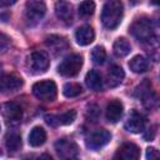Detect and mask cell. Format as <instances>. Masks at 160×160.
I'll list each match as a JSON object with an SVG mask.
<instances>
[{
  "instance_id": "cell-25",
  "label": "cell",
  "mask_w": 160,
  "mask_h": 160,
  "mask_svg": "<svg viewBox=\"0 0 160 160\" xmlns=\"http://www.w3.org/2000/svg\"><path fill=\"white\" fill-rule=\"evenodd\" d=\"M91 59H92V61H94L95 64H98V65L104 64V61H105V59H106V51H105V49H104L102 46H100V45L95 46V48L92 49V51H91Z\"/></svg>"
},
{
  "instance_id": "cell-16",
  "label": "cell",
  "mask_w": 160,
  "mask_h": 160,
  "mask_svg": "<svg viewBox=\"0 0 160 160\" xmlns=\"http://www.w3.org/2000/svg\"><path fill=\"white\" fill-rule=\"evenodd\" d=\"M45 44L50 49V51H52L55 55L62 52L68 48L66 39L62 38V36H59V35H50V36H48L45 39Z\"/></svg>"
},
{
  "instance_id": "cell-9",
  "label": "cell",
  "mask_w": 160,
  "mask_h": 160,
  "mask_svg": "<svg viewBox=\"0 0 160 160\" xmlns=\"http://www.w3.org/2000/svg\"><path fill=\"white\" fill-rule=\"evenodd\" d=\"M110 139H111V134L108 130L99 129L89 135V138L86 139V146L91 150H98L105 146L110 141Z\"/></svg>"
},
{
  "instance_id": "cell-27",
  "label": "cell",
  "mask_w": 160,
  "mask_h": 160,
  "mask_svg": "<svg viewBox=\"0 0 160 160\" xmlns=\"http://www.w3.org/2000/svg\"><path fill=\"white\" fill-rule=\"evenodd\" d=\"M145 156H146V160H160L159 151L155 148H148L146 152H145Z\"/></svg>"
},
{
  "instance_id": "cell-8",
  "label": "cell",
  "mask_w": 160,
  "mask_h": 160,
  "mask_svg": "<svg viewBox=\"0 0 160 160\" xmlns=\"http://www.w3.org/2000/svg\"><path fill=\"white\" fill-rule=\"evenodd\" d=\"M1 112H2V116L6 120V122L10 124V125L19 124L21 118H22V111H21L20 105L16 104V102H12V101L2 104Z\"/></svg>"
},
{
  "instance_id": "cell-5",
  "label": "cell",
  "mask_w": 160,
  "mask_h": 160,
  "mask_svg": "<svg viewBox=\"0 0 160 160\" xmlns=\"http://www.w3.org/2000/svg\"><path fill=\"white\" fill-rule=\"evenodd\" d=\"M46 12V5L42 1H36V0H30L26 2L25 6V16L28 20V24L34 26L36 25L42 16Z\"/></svg>"
},
{
  "instance_id": "cell-14",
  "label": "cell",
  "mask_w": 160,
  "mask_h": 160,
  "mask_svg": "<svg viewBox=\"0 0 160 160\" xmlns=\"http://www.w3.org/2000/svg\"><path fill=\"white\" fill-rule=\"evenodd\" d=\"M75 39L80 46L90 45L95 39V31L90 25L80 26L75 32Z\"/></svg>"
},
{
  "instance_id": "cell-21",
  "label": "cell",
  "mask_w": 160,
  "mask_h": 160,
  "mask_svg": "<svg viewBox=\"0 0 160 160\" xmlns=\"http://www.w3.org/2000/svg\"><path fill=\"white\" fill-rule=\"evenodd\" d=\"M124 76H125V74H124L122 68L119 65H112L109 70V74H108V82L111 88H114L122 81Z\"/></svg>"
},
{
  "instance_id": "cell-31",
  "label": "cell",
  "mask_w": 160,
  "mask_h": 160,
  "mask_svg": "<svg viewBox=\"0 0 160 160\" xmlns=\"http://www.w3.org/2000/svg\"><path fill=\"white\" fill-rule=\"evenodd\" d=\"M0 155H1V149H0Z\"/></svg>"
},
{
  "instance_id": "cell-11",
  "label": "cell",
  "mask_w": 160,
  "mask_h": 160,
  "mask_svg": "<svg viewBox=\"0 0 160 160\" xmlns=\"http://www.w3.org/2000/svg\"><path fill=\"white\" fill-rule=\"evenodd\" d=\"M140 149L132 142H124L116 151V160H139Z\"/></svg>"
},
{
  "instance_id": "cell-12",
  "label": "cell",
  "mask_w": 160,
  "mask_h": 160,
  "mask_svg": "<svg viewBox=\"0 0 160 160\" xmlns=\"http://www.w3.org/2000/svg\"><path fill=\"white\" fill-rule=\"evenodd\" d=\"M144 126H145V119L138 111H132L125 122V129L134 134L141 132L144 130Z\"/></svg>"
},
{
  "instance_id": "cell-13",
  "label": "cell",
  "mask_w": 160,
  "mask_h": 160,
  "mask_svg": "<svg viewBox=\"0 0 160 160\" xmlns=\"http://www.w3.org/2000/svg\"><path fill=\"white\" fill-rule=\"evenodd\" d=\"M55 14L66 25H70L72 22V6L70 2L58 1L55 4Z\"/></svg>"
},
{
  "instance_id": "cell-2",
  "label": "cell",
  "mask_w": 160,
  "mask_h": 160,
  "mask_svg": "<svg viewBox=\"0 0 160 160\" xmlns=\"http://www.w3.org/2000/svg\"><path fill=\"white\" fill-rule=\"evenodd\" d=\"M130 32L139 41L146 42V41L152 40L154 34H155V26H154V22L151 19H149L146 16H141L131 24Z\"/></svg>"
},
{
  "instance_id": "cell-20",
  "label": "cell",
  "mask_w": 160,
  "mask_h": 160,
  "mask_svg": "<svg viewBox=\"0 0 160 160\" xmlns=\"http://www.w3.org/2000/svg\"><path fill=\"white\" fill-rule=\"evenodd\" d=\"M129 68H130V70L132 72L141 74V72H145L148 70L149 62L142 55H136L129 61Z\"/></svg>"
},
{
  "instance_id": "cell-17",
  "label": "cell",
  "mask_w": 160,
  "mask_h": 160,
  "mask_svg": "<svg viewBox=\"0 0 160 160\" xmlns=\"http://www.w3.org/2000/svg\"><path fill=\"white\" fill-rule=\"evenodd\" d=\"M46 141V132L42 128L35 126L29 134V144L32 148H39Z\"/></svg>"
},
{
  "instance_id": "cell-7",
  "label": "cell",
  "mask_w": 160,
  "mask_h": 160,
  "mask_svg": "<svg viewBox=\"0 0 160 160\" xmlns=\"http://www.w3.org/2000/svg\"><path fill=\"white\" fill-rule=\"evenodd\" d=\"M49 58L42 51H34L28 58V68L32 74H42L49 68Z\"/></svg>"
},
{
  "instance_id": "cell-19",
  "label": "cell",
  "mask_w": 160,
  "mask_h": 160,
  "mask_svg": "<svg viewBox=\"0 0 160 160\" xmlns=\"http://www.w3.org/2000/svg\"><path fill=\"white\" fill-rule=\"evenodd\" d=\"M85 82L88 85L89 89L91 90H95V91H99L102 89V79H101V75L96 71V70H90L86 76H85Z\"/></svg>"
},
{
  "instance_id": "cell-23",
  "label": "cell",
  "mask_w": 160,
  "mask_h": 160,
  "mask_svg": "<svg viewBox=\"0 0 160 160\" xmlns=\"http://www.w3.org/2000/svg\"><path fill=\"white\" fill-rule=\"evenodd\" d=\"M82 92L81 85L78 82H66L62 88V94L66 98H76Z\"/></svg>"
},
{
  "instance_id": "cell-26",
  "label": "cell",
  "mask_w": 160,
  "mask_h": 160,
  "mask_svg": "<svg viewBox=\"0 0 160 160\" xmlns=\"http://www.w3.org/2000/svg\"><path fill=\"white\" fill-rule=\"evenodd\" d=\"M95 4L92 1H82L79 5V15L81 18H88L94 14Z\"/></svg>"
},
{
  "instance_id": "cell-18",
  "label": "cell",
  "mask_w": 160,
  "mask_h": 160,
  "mask_svg": "<svg viewBox=\"0 0 160 160\" xmlns=\"http://www.w3.org/2000/svg\"><path fill=\"white\" fill-rule=\"evenodd\" d=\"M112 51L118 58H125L131 51V45L125 38H119L112 45Z\"/></svg>"
},
{
  "instance_id": "cell-22",
  "label": "cell",
  "mask_w": 160,
  "mask_h": 160,
  "mask_svg": "<svg viewBox=\"0 0 160 160\" xmlns=\"http://www.w3.org/2000/svg\"><path fill=\"white\" fill-rule=\"evenodd\" d=\"M5 145H6V149L11 152H15L20 149L21 146V138L18 132H9L6 136H5Z\"/></svg>"
},
{
  "instance_id": "cell-24",
  "label": "cell",
  "mask_w": 160,
  "mask_h": 160,
  "mask_svg": "<svg viewBox=\"0 0 160 160\" xmlns=\"http://www.w3.org/2000/svg\"><path fill=\"white\" fill-rule=\"evenodd\" d=\"M55 119H56L58 125H69V124L74 122V120L76 119V111L68 110V111L62 112L61 115H55Z\"/></svg>"
},
{
  "instance_id": "cell-30",
  "label": "cell",
  "mask_w": 160,
  "mask_h": 160,
  "mask_svg": "<svg viewBox=\"0 0 160 160\" xmlns=\"http://www.w3.org/2000/svg\"><path fill=\"white\" fill-rule=\"evenodd\" d=\"M36 160H54L49 154H42V155H40Z\"/></svg>"
},
{
  "instance_id": "cell-3",
  "label": "cell",
  "mask_w": 160,
  "mask_h": 160,
  "mask_svg": "<svg viewBox=\"0 0 160 160\" xmlns=\"http://www.w3.org/2000/svg\"><path fill=\"white\" fill-rule=\"evenodd\" d=\"M82 66V56L79 54H71L66 56L58 66V71L60 75L66 78L76 76Z\"/></svg>"
},
{
  "instance_id": "cell-4",
  "label": "cell",
  "mask_w": 160,
  "mask_h": 160,
  "mask_svg": "<svg viewBox=\"0 0 160 160\" xmlns=\"http://www.w3.org/2000/svg\"><path fill=\"white\" fill-rule=\"evenodd\" d=\"M32 92L41 101H54L58 95V88L52 80H41L32 85Z\"/></svg>"
},
{
  "instance_id": "cell-6",
  "label": "cell",
  "mask_w": 160,
  "mask_h": 160,
  "mask_svg": "<svg viewBox=\"0 0 160 160\" xmlns=\"http://www.w3.org/2000/svg\"><path fill=\"white\" fill-rule=\"evenodd\" d=\"M55 150L61 160H76L79 148L75 141L70 139H60L55 142Z\"/></svg>"
},
{
  "instance_id": "cell-1",
  "label": "cell",
  "mask_w": 160,
  "mask_h": 160,
  "mask_svg": "<svg viewBox=\"0 0 160 160\" xmlns=\"http://www.w3.org/2000/svg\"><path fill=\"white\" fill-rule=\"evenodd\" d=\"M122 15H124V8L121 1L110 0L105 2V5L102 6L101 22L106 29H110V30L116 29L122 20Z\"/></svg>"
},
{
  "instance_id": "cell-29",
  "label": "cell",
  "mask_w": 160,
  "mask_h": 160,
  "mask_svg": "<svg viewBox=\"0 0 160 160\" xmlns=\"http://www.w3.org/2000/svg\"><path fill=\"white\" fill-rule=\"evenodd\" d=\"M15 2H16L15 0H0V8L10 6V5H14Z\"/></svg>"
},
{
  "instance_id": "cell-10",
  "label": "cell",
  "mask_w": 160,
  "mask_h": 160,
  "mask_svg": "<svg viewBox=\"0 0 160 160\" xmlns=\"http://www.w3.org/2000/svg\"><path fill=\"white\" fill-rule=\"evenodd\" d=\"M24 81L20 76L15 74H5L0 76V91L1 92H10L20 89Z\"/></svg>"
},
{
  "instance_id": "cell-28",
  "label": "cell",
  "mask_w": 160,
  "mask_h": 160,
  "mask_svg": "<svg viewBox=\"0 0 160 160\" xmlns=\"http://www.w3.org/2000/svg\"><path fill=\"white\" fill-rule=\"evenodd\" d=\"M9 44H10L9 36L6 34H4V32L0 31V52L5 51L8 49V46H9Z\"/></svg>"
},
{
  "instance_id": "cell-15",
  "label": "cell",
  "mask_w": 160,
  "mask_h": 160,
  "mask_svg": "<svg viewBox=\"0 0 160 160\" xmlns=\"http://www.w3.org/2000/svg\"><path fill=\"white\" fill-rule=\"evenodd\" d=\"M122 111H124V106L121 104L120 100H111L108 106H106V119L110 121V122H118L121 116H122Z\"/></svg>"
}]
</instances>
